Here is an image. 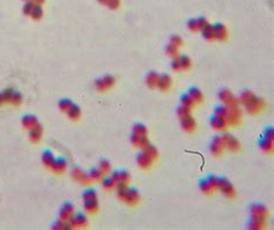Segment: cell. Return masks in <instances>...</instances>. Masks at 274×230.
<instances>
[{
	"instance_id": "6da1fadb",
	"label": "cell",
	"mask_w": 274,
	"mask_h": 230,
	"mask_svg": "<svg viewBox=\"0 0 274 230\" xmlns=\"http://www.w3.org/2000/svg\"><path fill=\"white\" fill-rule=\"evenodd\" d=\"M217 186H220L221 191H222L223 193H226V194H230V193L232 192L231 184H230L225 177L219 178V179H217Z\"/></svg>"
},
{
	"instance_id": "7a4b0ae2",
	"label": "cell",
	"mask_w": 274,
	"mask_h": 230,
	"mask_svg": "<svg viewBox=\"0 0 274 230\" xmlns=\"http://www.w3.org/2000/svg\"><path fill=\"white\" fill-rule=\"evenodd\" d=\"M125 200L129 202V204H132V202H135L139 198V192L137 191V189L134 187H129V189L126 190V193L124 196Z\"/></svg>"
},
{
	"instance_id": "3957f363",
	"label": "cell",
	"mask_w": 274,
	"mask_h": 230,
	"mask_svg": "<svg viewBox=\"0 0 274 230\" xmlns=\"http://www.w3.org/2000/svg\"><path fill=\"white\" fill-rule=\"evenodd\" d=\"M211 124L213 125V127L217 128V130H222V128H225L227 121H226L225 117H220V116L214 115L213 117L211 118Z\"/></svg>"
},
{
	"instance_id": "277c9868",
	"label": "cell",
	"mask_w": 274,
	"mask_h": 230,
	"mask_svg": "<svg viewBox=\"0 0 274 230\" xmlns=\"http://www.w3.org/2000/svg\"><path fill=\"white\" fill-rule=\"evenodd\" d=\"M152 160L153 157H150L145 151H141L140 154L138 155V162L141 166H149L150 163H152Z\"/></svg>"
},
{
	"instance_id": "5b68a950",
	"label": "cell",
	"mask_w": 274,
	"mask_h": 230,
	"mask_svg": "<svg viewBox=\"0 0 274 230\" xmlns=\"http://www.w3.org/2000/svg\"><path fill=\"white\" fill-rule=\"evenodd\" d=\"M182 126L183 128L186 130V131H192V130L195 127L194 119L191 117L190 115H189V116H185V117H182Z\"/></svg>"
},
{
	"instance_id": "8992f818",
	"label": "cell",
	"mask_w": 274,
	"mask_h": 230,
	"mask_svg": "<svg viewBox=\"0 0 274 230\" xmlns=\"http://www.w3.org/2000/svg\"><path fill=\"white\" fill-rule=\"evenodd\" d=\"M169 84H170V78L167 75V74H163V75L159 76V79H157V83H156V86L161 89H167L169 87Z\"/></svg>"
},
{
	"instance_id": "52a82bcc",
	"label": "cell",
	"mask_w": 274,
	"mask_h": 230,
	"mask_svg": "<svg viewBox=\"0 0 274 230\" xmlns=\"http://www.w3.org/2000/svg\"><path fill=\"white\" fill-rule=\"evenodd\" d=\"M67 113H68V117L72 118V119H78L80 117L81 115V110L80 108L76 105V104H72L71 108L67 110Z\"/></svg>"
},
{
	"instance_id": "ba28073f",
	"label": "cell",
	"mask_w": 274,
	"mask_h": 230,
	"mask_svg": "<svg viewBox=\"0 0 274 230\" xmlns=\"http://www.w3.org/2000/svg\"><path fill=\"white\" fill-rule=\"evenodd\" d=\"M187 94L190 95L191 97L193 98V101L195 102V101H198V102H200L202 100V94H201V91L199 90L198 88L197 87H191L190 89H189V93Z\"/></svg>"
},
{
	"instance_id": "9c48e42d",
	"label": "cell",
	"mask_w": 274,
	"mask_h": 230,
	"mask_svg": "<svg viewBox=\"0 0 274 230\" xmlns=\"http://www.w3.org/2000/svg\"><path fill=\"white\" fill-rule=\"evenodd\" d=\"M23 121V125L26 126V127H34V126H36L37 125V119H36V117H34V116H24L22 119Z\"/></svg>"
},
{
	"instance_id": "30bf717a",
	"label": "cell",
	"mask_w": 274,
	"mask_h": 230,
	"mask_svg": "<svg viewBox=\"0 0 274 230\" xmlns=\"http://www.w3.org/2000/svg\"><path fill=\"white\" fill-rule=\"evenodd\" d=\"M29 134H30L31 140L36 141V140H38L39 138H41V135H42V127L38 126V125H36V126H34V127H31Z\"/></svg>"
},
{
	"instance_id": "8fae6325",
	"label": "cell",
	"mask_w": 274,
	"mask_h": 230,
	"mask_svg": "<svg viewBox=\"0 0 274 230\" xmlns=\"http://www.w3.org/2000/svg\"><path fill=\"white\" fill-rule=\"evenodd\" d=\"M72 212H73V206L71 204H69V202H67V204L64 205V207L61 208L60 216H61V217H65V219H67L68 216H71Z\"/></svg>"
},
{
	"instance_id": "7c38bea8",
	"label": "cell",
	"mask_w": 274,
	"mask_h": 230,
	"mask_svg": "<svg viewBox=\"0 0 274 230\" xmlns=\"http://www.w3.org/2000/svg\"><path fill=\"white\" fill-rule=\"evenodd\" d=\"M51 166H53V170H56V171H63L65 169V166H66V161L64 159L54 160Z\"/></svg>"
},
{
	"instance_id": "4fadbf2b",
	"label": "cell",
	"mask_w": 274,
	"mask_h": 230,
	"mask_svg": "<svg viewBox=\"0 0 274 230\" xmlns=\"http://www.w3.org/2000/svg\"><path fill=\"white\" fill-rule=\"evenodd\" d=\"M84 207L88 211H96L97 208V201H96V198H93V199H84Z\"/></svg>"
},
{
	"instance_id": "5bb4252c",
	"label": "cell",
	"mask_w": 274,
	"mask_h": 230,
	"mask_svg": "<svg viewBox=\"0 0 274 230\" xmlns=\"http://www.w3.org/2000/svg\"><path fill=\"white\" fill-rule=\"evenodd\" d=\"M43 161L45 163L46 166H51L52 162L54 161V157H53V154L51 153V151L49 149H46L44 153H43Z\"/></svg>"
},
{
	"instance_id": "9a60e30c",
	"label": "cell",
	"mask_w": 274,
	"mask_h": 230,
	"mask_svg": "<svg viewBox=\"0 0 274 230\" xmlns=\"http://www.w3.org/2000/svg\"><path fill=\"white\" fill-rule=\"evenodd\" d=\"M199 186H200L202 192H205V193H210L211 191H212V189H213L212 185L210 184V181H207V179H204V178L199 181Z\"/></svg>"
},
{
	"instance_id": "2e32d148",
	"label": "cell",
	"mask_w": 274,
	"mask_h": 230,
	"mask_svg": "<svg viewBox=\"0 0 274 230\" xmlns=\"http://www.w3.org/2000/svg\"><path fill=\"white\" fill-rule=\"evenodd\" d=\"M133 133H137V134H139V135H146V133H147V128H146V126L144 124L138 123V124L134 125Z\"/></svg>"
},
{
	"instance_id": "e0dca14e",
	"label": "cell",
	"mask_w": 274,
	"mask_h": 230,
	"mask_svg": "<svg viewBox=\"0 0 274 230\" xmlns=\"http://www.w3.org/2000/svg\"><path fill=\"white\" fill-rule=\"evenodd\" d=\"M180 101H182L183 105L187 106V108H190V106L194 103L193 98L191 97V96L187 94V93H186V94H183L182 96H180Z\"/></svg>"
},
{
	"instance_id": "ac0fdd59",
	"label": "cell",
	"mask_w": 274,
	"mask_h": 230,
	"mask_svg": "<svg viewBox=\"0 0 274 230\" xmlns=\"http://www.w3.org/2000/svg\"><path fill=\"white\" fill-rule=\"evenodd\" d=\"M228 112V109L223 106L222 104L220 105H216L214 108V115H216V116H220V117H226V115Z\"/></svg>"
},
{
	"instance_id": "d6986e66",
	"label": "cell",
	"mask_w": 274,
	"mask_h": 230,
	"mask_svg": "<svg viewBox=\"0 0 274 230\" xmlns=\"http://www.w3.org/2000/svg\"><path fill=\"white\" fill-rule=\"evenodd\" d=\"M159 74L157 73H155V72H150L148 74V76H147V82H148V84L150 86V87H153V86H155L156 83H157V79H159Z\"/></svg>"
},
{
	"instance_id": "ffe728a7",
	"label": "cell",
	"mask_w": 274,
	"mask_h": 230,
	"mask_svg": "<svg viewBox=\"0 0 274 230\" xmlns=\"http://www.w3.org/2000/svg\"><path fill=\"white\" fill-rule=\"evenodd\" d=\"M259 146L261 149L264 151H270L272 148V140L267 139V138H264V139L259 140Z\"/></svg>"
},
{
	"instance_id": "44dd1931",
	"label": "cell",
	"mask_w": 274,
	"mask_h": 230,
	"mask_svg": "<svg viewBox=\"0 0 274 230\" xmlns=\"http://www.w3.org/2000/svg\"><path fill=\"white\" fill-rule=\"evenodd\" d=\"M72 104L73 103L69 98H64V100H61L60 102H59V108H60L63 111H67V110L71 108Z\"/></svg>"
},
{
	"instance_id": "7402d4cb",
	"label": "cell",
	"mask_w": 274,
	"mask_h": 230,
	"mask_svg": "<svg viewBox=\"0 0 274 230\" xmlns=\"http://www.w3.org/2000/svg\"><path fill=\"white\" fill-rule=\"evenodd\" d=\"M179 64H180V68H189L191 66L190 58L187 56L179 57Z\"/></svg>"
},
{
	"instance_id": "603a6c76",
	"label": "cell",
	"mask_w": 274,
	"mask_h": 230,
	"mask_svg": "<svg viewBox=\"0 0 274 230\" xmlns=\"http://www.w3.org/2000/svg\"><path fill=\"white\" fill-rule=\"evenodd\" d=\"M220 98L222 100V101H223V102L227 103V102H229L230 100H232V96H231V94H230V93L227 90V89H223V90L221 91Z\"/></svg>"
},
{
	"instance_id": "cb8c5ba5",
	"label": "cell",
	"mask_w": 274,
	"mask_h": 230,
	"mask_svg": "<svg viewBox=\"0 0 274 230\" xmlns=\"http://www.w3.org/2000/svg\"><path fill=\"white\" fill-rule=\"evenodd\" d=\"M177 111H178V116L180 118L182 117H185V116H189L190 115V109L187 108V106L185 105H182V106H179L178 109H177Z\"/></svg>"
},
{
	"instance_id": "d4e9b609",
	"label": "cell",
	"mask_w": 274,
	"mask_h": 230,
	"mask_svg": "<svg viewBox=\"0 0 274 230\" xmlns=\"http://www.w3.org/2000/svg\"><path fill=\"white\" fill-rule=\"evenodd\" d=\"M95 196H96V192H95V190H93V189H88L84 192V199H93V198H95Z\"/></svg>"
},
{
	"instance_id": "484cf974",
	"label": "cell",
	"mask_w": 274,
	"mask_h": 230,
	"mask_svg": "<svg viewBox=\"0 0 274 230\" xmlns=\"http://www.w3.org/2000/svg\"><path fill=\"white\" fill-rule=\"evenodd\" d=\"M145 147H146V151H145L146 153H147V154H148L150 157H155V156H156V149H155V148L153 147V146H149L148 143L146 145Z\"/></svg>"
},
{
	"instance_id": "4316f807",
	"label": "cell",
	"mask_w": 274,
	"mask_h": 230,
	"mask_svg": "<svg viewBox=\"0 0 274 230\" xmlns=\"http://www.w3.org/2000/svg\"><path fill=\"white\" fill-rule=\"evenodd\" d=\"M102 183H103V185L107 187V189H109V187H111V186L114 185V178H112V177H105L104 179H103Z\"/></svg>"
},
{
	"instance_id": "83f0119b",
	"label": "cell",
	"mask_w": 274,
	"mask_h": 230,
	"mask_svg": "<svg viewBox=\"0 0 274 230\" xmlns=\"http://www.w3.org/2000/svg\"><path fill=\"white\" fill-rule=\"evenodd\" d=\"M75 217H76V224H84V223H86V221H87L86 216H84V215L82 214V213H79V214H76Z\"/></svg>"
},
{
	"instance_id": "f1b7e54d",
	"label": "cell",
	"mask_w": 274,
	"mask_h": 230,
	"mask_svg": "<svg viewBox=\"0 0 274 230\" xmlns=\"http://www.w3.org/2000/svg\"><path fill=\"white\" fill-rule=\"evenodd\" d=\"M103 81H104V84H105V87H111V86H112V84H114V78H112V76H110V75H107V76H104V78H103Z\"/></svg>"
},
{
	"instance_id": "f546056e",
	"label": "cell",
	"mask_w": 274,
	"mask_h": 230,
	"mask_svg": "<svg viewBox=\"0 0 274 230\" xmlns=\"http://www.w3.org/2000/svg\"><path fill=\"white\" fill-rule=\"evenodd\" d=\"M101 174H102V170L94 168V169H91V171H90V177L99 178V177H101Z\"/></svg>"
},
{
	"instance_id": "4dcf8cb0",
	"label": "cell",
	"mask_w": 274,
	"mask_h": 230,
	"mask_svg": "<svg viewBox=\"0 0 274 230\" xmlns=\"http://www.w3.org/2000/svg\"><path fill=\"white\" fill-rule=\"evenodd\" d=\"M171 44H172V45H175L176 48H178V46L182 44V39H180V37H178V36H172V37H171Z\"/></svg>"
},
{
	"instance_id": "1f68e13d",
	"label": "cell",
	"mask_w": 274,
	"mask_h": 230,
	"mask_svg": "<svg viewBox=\"0 0 274 230\" xmlns=\"http://www.w3.org/2000/svg\"><path fill=\"white\" fill-rule=\"evenodd\" d=\"M131 141H132V143H134V145H139V142H140V135L137 134V133H132Z\"/></svg>"
},
{
	"instance_id": "d6a6232c",
	"label": "cell",
	"mask_w": 274,
	"mask_h": 230,
	"mask_svg": "<svg viewBox=\"0 0 274 230\" xmlns=\"http://www.w3.org/2000/svg\"><path fill=\"white\" fill-rule=\"evenodd\" d=\"M187 26H189V28H190L191 30H195L197 28H198V23H197V20H190L189 21V23H187Z\"/></svg>"
},
{
	"instance_id": "836d02e7",
	"label": "cell",
	"mask_w": 274,
	"mask_h": 230,
	"mask_svg": "<svg viewBox=\"0 0 274 230\" xmlns=\"http://www.w3.org/2000/svg\"><path fill=\"white\" fill-rule=\"evenodd\" d=\"M119 172H120V181H125L129 178V174L126 170H119Z\"/></svg>"
},
{
	"instance_id": "e575fe53",
	"label": "cell",
	"mask_w": 274,
	"mask_h": 230,
	"mask_svg": "<svg viewBox=\"0 0 274 230\" xmlns=\"http://www.w3.org/2000/svg\"><path fill=\"white\" fill-rule=\"evenodd\" d=\"M171 66L174 69H180V64H179V58H174L171 61Z\"/></svg>"
},
{
	"instance_id": "d590c367",
	"label": "cell",
	"mask_w": 274,
	"mask_h": 230,
	"mask_svg": "<svg viewBox=\"0 0 274 230\" xmlns=\"http://www.w3.org/2000/svg\"><path fill=\"white\" fill-rule=\"evenodd\" d=\"M207 181H210V184L212 185V187L217 186V178L215 177V176H210V177L207 178Z\"/></svg>"
},
{
	"instance_id": "8d00e7d4",
	"label": "cell",
	"mask_w": 274,
	"mask_h": 230,
	"mask_svg": "<svg viewBox=\"0 0 274 230\" xmlns=\"http://www.w3.org/2000/svg\"><path fill=\"white\" fill-rule=\"evenodd\" d=\"M265 138H267V139H270L272 140L273 139V128L270 127V128H266V131H265Z\"/></svg>"
},
{
	"instance_id": "74e56055",
	"label": "cell",
	"mask_w": 274,
	"mask_h": 230,
	"mask_svg": "<svg viewBox=\"0 0 274 230\" xmlns=\"http://www.w3.org/2000/svg\"><path fill=\"white\" fill-rule=\"evenodd\" d=\"M41 15H42V9H41V7H35L34 9H33V16L36 19V18H39Z\"/></svg>"
},
{
	"instance_id": "f35d334b",
	"label": "cell",
	"mask_w": 274,
	"mask_h": 230,
	"mask_svg": "<svg viewBox=\"0 0 274 230\" xmlns=\"http://www.w3.org/2000/svg\"><path fill=\"white\" fill-rule=\"evenodd\" d=\"M96 87L99 88V90H101V89L103 90V89H105V88H107V87H105V84H104V81H103L102 78L96 81Z\"/></svg>"
},
{
	"instance_id": "ab89813d",
	"label": "cell",
	"mask_w": 274,
	"mask_h": 230,
	"mask_svg": "<svg viewBox=\"0 0 274 230\" xmlns=\"http://www.w3.org/2000/svg\"><path fill=\"white\" fill-rule=\"evenodd\" d=\"M12 101L13 102H20L21 101V95H20V93H18V91H14V94H13V97H12Z\"/></svg>"
},
{
	"instance_id": "60d3db41",
	"label": "cell",
	"mask_w": 274,
	"mask_h": 230,
	"mask_svg": "<svg viewBox=\"0 0 274 230\" xmlns=\"http://www.w3.org/2000/svg\"><path fill=\"white\" fill-rule=\"evenodd\" d=\"M109 168H110L109 162L105 161V160H102L101 161V170H109Z\"/></svg>"
},
{
	"instance_id": "b9f144b4",
	"label": "cell",
	"mask_w": 274,
	"mask_h": 230,
	"mask_svg": "<svg viewBox=\"0 0 274 230\" xmlns=\"http://www.w3.org/2000/svg\"><path fill=\"white\" fill-rule=\"evenodd\" d=\"M167 52L169 53V54H176V52H177V48H176L175 45H170L169 48L167 49Z\"/></svg>"
},
{
	"instance_id": "7bdbcfd3",
	"label": "cell",
	"mask_w": 274,
	"mask_h": 230,
	"mask_svg": "<svg viewBox=\"0 0 274 230\" xmlns=\"http://www.w3.org/2000/svg\"><path fill=\"white\" fill-rule=\"evenodd\" d=\"M3 101H5V98H4V95H3V93H0V103L3 102Z\"/></svg>"
}]
</instances>
